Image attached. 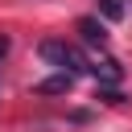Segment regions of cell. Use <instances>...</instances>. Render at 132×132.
Masks as SVG:
<instances>
[{
	"mask_svg": "<svg viewBox=\"0 0 132 132\" xmlns=\"http://www.w3.org/2000/svg\"><path fill=\"white\" fill-rule=\"evenodd\" d=\"M37 54L50 62V66H58L62 74H78V70H87V62H82V54L74 50V45H66V41H58V37H45L41 45H37Z\"/></svg>",
	"mask_w": 132,
	"mask_h": 132,
	"instance_id": "1",
	"label": "cell"
},
{
	"mask_svg": "<svg viewBox=\"0 0 132 132\" xmlns=\"http://www.w3.org/2000/svg\"><path fill=\"white\" fill-rule=\"evenodd\" d=\"M78 33H82L87 45H103V41H107V29H103L95 16H82V21H78Z\"/></svg>",
	"mask_w": 132,
	"mask_h": 132,
	"instance_id": "2",
	"label": "cell"
},
{
	"mask_svg": "<svg viewBox=\"0 0 132 132\" xmlns=\"http://www.w3.org/2000/svg\"><path fill=\"white\" fill-rule=\"evenodd\" d=\"M70 82H74V74H54V78H45L37 91H41V95H62V91H70Z\"/></svg>",
	"mask_w": 132,
	"mask_h": 132,
	"instance_id": "3",
	"label": "cell"
},
{
	"mask_svg": "<svg viewBox=\"0 0 132 132\" xmlns=\"http://www.w3.org/2000/svg\"><path fill=\"white\" fill-rule=\"evenodd\" d=\"M91 70H95V78H99V82H120V74H124V70H120V62H103V66H91Z\"/></svg>",
	"mask_w": 132,
	"mask_h": 132,
	"instance_id": "4",
	"label": "cell"
},
{
	"mask_svg": "<svg viewBox=\"0 0 132 132\" xmlns=\"http://www.w3.org/2000/svg\"><path fill=\"white\" fill-rule=\"evenodd\" d=\"M95 4H99V12H103L107 21H120V16H124V0H95Z\"/></svg>",
	"mask_w": 132,
	"mask_h": 132,
	"instance_id": "5",
	"label": "cell"
},
{
	"mask_svg": "<svg viewBox=\"0 0 132 132\" xmlns=\"http://www.w3.org/2000/svg\"><path fill=\"white\" fill-rule=\"evenodd\" d=\"M4 58H8V37L0 33V62H4Z\"/></svg>",
	"mask_w": 132,
	"mask_h": 132,
	"instance_id": "6",
	"label": "cell"
}]
</instances>
